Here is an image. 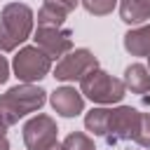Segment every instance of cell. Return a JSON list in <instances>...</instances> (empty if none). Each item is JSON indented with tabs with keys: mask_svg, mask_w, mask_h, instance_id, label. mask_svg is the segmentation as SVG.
I'll return each mask as SVG.
<instances>
[{
	"mask_svg": "<svg viewBox=\"0 0 150 150\" xmlns=\"http://www.w3.org/2000/svg\"><path fill=\"white\" fill-rule=\"evenodd\" d=\"M145 68H148V73H150V56H148V66H145Z\"/></svg>",
	"mask_w": 150,
	"mask_h": 150,
	"instance_id": "cell-24",
	"label": "cell"
},
{
	"mask_svg": "<svg viewBox=\"0 0 150 150\" xmlns=\"http://www.w3.org/2000/svg\"><path fill=\"white\" fill-rule=\"evenodd\" d=\"M35 47L42 49L52 61L54 59H63L68 52H73V33L66 28H42L38 26V30L33 33Z\"/></svg>",
	"mask_w": 150,
	"mask_h": 150,
	"instance_id": "cell-8",
	"label": "cell"
},
{
	"mask_svg": "<svg viewBox=\"0 0 150 150\" xmlns=\"http://www.w3.org/2000/svg\"><path fill=\"white\" fill-rule=\"evenodd\" d=\"M120 19L129 26H141L150 19V9H145L136 0H120Z\"/></svg>",
	"mask_w": 150,
	"mask_h": 150,
	"instance_id": "cell-12",
	"label": "cell"
},
{
	"mask_svg": "<svg viewBox=\"0 0 150 150\" xmlns=\"http://www.w3.org/2000/svg\"><path fill=\"white\" fill-rule=\"evenodd\" d=\"M108 112L110 108H91L84 115V127L87 131H91L94 136H105V127H108Z\"/></svg>",
	"mask_w": 150,
	"mask_h": 150,
	"instance_id": "cell-14",
	"label": "cell"
},
{
	"mask_svg": "<svg viewBox=\"0 0 150 150\" xmlns=\"http://www.w3.org/2000/svg\"><path fill=\"white\" fill-rule=\"evenodd\" d=\"M45 2H49V5H54V7H59V9H63L66 14H70V12L80 5V0H45Z\"/></svg>",
	"mask_w": 150,
	"mask_h": 150,
	"instance_id": "cell-18",
	"label": "cell"
},
{
	"mask_svg": "<svg viewBox=\"0 0 150 150\" xmlns=\"http://www.w3.org/2000/svg\"><path fill=\"white\" fill-rule=\"evenodd\" d=\"M49 103L61 117H77L84 112V96L75 87H56L49 94Z\"/></svg>",
	"mask_w": 150,
	"mask_h": 150,
	"instance_id": "cell-9",
	"label": "cell"
},
{
	"mask_svg": "<svg viewBox=\"0 0 150 150\" xmlns=\"http://www.w3.org/2000/svg\"><path fill=\"white\" fill-rule=\"evenodd\" d=\"M7 129H9V127H7V124H5V120L0 117V138H2L5 134H7Z\"/></svg>",
	"mask_w": 150,
	"mask_h": 150,
	"instance_id": "cell-20",
	"label": "cell"
},
{
	"mask_svg": "<svg viewBox=\"0 0 150 150\" xmlns=\"http://www.w3.org/2000/svg\"><path fill=\"white\" fill-rule=\"evenodd\" d=\"M0 150H9V141H7L5 136L0 138Z\"/></svg>",
	"mask_w": 150,
	"mask_h": 150,
	"instance_id": "cell-21",
	"label": "cell"
},
{
	"mask_svg": "<svg viewBox=\"0 0 150 150\" xmlns=\"http://www.w3.org/2000/svg\"><path fill=\"white\" fill-rule=\"evenodd\" d=\"M136 2H138V5H143L145 9H150V0H136Z\"/></svg>",
	"mask_w": 150,
	"mask_h": 150,
	"instance_id": "cell-23",
	"label": "cell"
},
{
	"mask_svg": "<svg viewBox=\"0 0 150 150\" xmlns=\"http://www.w3.org/2000/svg\"><path fill=\"white\" fill-rule=\"evenodd\" d=\"M61 148H63V150H96L94 138H91L89 134H82V131H73V134H68V136L63 138Z\"/></svg>",
	"mask_w": 150,
	"mask_h": 150,
	"instance_id": "cell-15",
	"label": "cell"
},
{
	"mask_svg": "<svg viewBox=\"0 0 150 150\" xmlns=\"http://www.w3.org/2000/svg\"><path fill=\"white\" fill-rule=\"evenodd\" d=\"M59 127L49 115H35L23 124V143L28 150H47L56 143Z\"/></svg>",
	"mask_w": 150,
	"mask_h": 150,
	"instance_id": "cell-7",
	"label": "cell"
},
{
	"mask_svg": "<svg viewBox=\"0 0 150 150\" xmlns=\"http://www.w3.org/2000/svg\"><path fill=\"white\" fill-rule=\"evenodd\" d=\"M80 94L87 96L89 101L94 103H101V105H112V103H120L127 94V87L122 80L112 77L110 73L101 70V68H94L91 73H87L82 80H80Z\"/></svg>",
	"mask_w": 150,
	"mask_h": 150,
	"instance_id": "cell-3",
	"label": "cell"
},
{
	"mask_svg": "<svg viewBox=\"0 0 150 150\" xmlns=\"http://www.w3.org/2000/svg\"><path fill=\"white\" fill-rule=\"evenodd\" d=\"M12 70L23 84H33V82L49 75L52 59L42 49H38L35 45H28V47H21L16 52V56L12 61Z\"/></svg>",
	"mask_w": 150,
	"mask_h": 150,
	"instance_id": "cell-4",
	"label": "cell"
},
{
	"mask_svg": "<svg viewBox=\"0 0 150 150\" xmlns=\"http://www.w3.org/2000/svg\"><path fill=\"white\" fill-rule=\"evenodd\" d=\"M47 150H63V148H61V143H59V141H56V143H54V145H49V148H47Z\"/></svg>",
	"mask_w": 150,
	"mask_h": 150,
	"instance_id": "cell-22",
	"label": "cell"
},
{
	"mask_svg": "<svg viewBox=\"0 0 150 150\" xmlns=\"http://www.w3.org/2000/svg\"><path fill=\"white\" fill-rule=\"evenodd\" d=\"M82 7L94 16H105L117 7V0H80Z\"/></svg>",
	"mask_w": 150,
	"mask_h": 150,
	"instance_id": "cell-17",
	"label": "cell"
},
{
	"mask_svg": "<svg viewBox=\"0 0 150 150\" xmlns=\"http://www.w3.org/2000/svg\"><path fill=\"white\" fill-rule=\"evenodd\" d=\"M124 87L131 91V94H150V73L143 63H131L127 66L124 70Z\"/></svg>",
	"mask_w": 150,
	"mask_h": 150,
	"instance_id": "cell-11",
	"label": "cell"
},
{
	"mask_svg": "<svg viewBox=\"0 0 150 150\" xmlns=\"http://www.w3.org/2000/svg\"><path fill=\"white\" fill-rule=\"evenodd\" d=\"M134 143H138L141 148H150V112L138 115V127H136V134H134Z\"/></svg>",
	"mask_w": 150,
	"mask_h": 150,
	"instance_id": "cell-16",
	"label": "cell"
},
{
	"mask_svg": "<svg viewBox=\"0 0 150 150\" xmlns=\"http://www.w3.org/2000/svg\"><path fill=\"white\" fill-rule=\"evenodd\" d=\"M35 14L23 2H7L0 12V52H14L33 35Z\"/></svg>",
	"mask_w": 150,
	"mask_h": 150,
	"instance_id": "cell-1",
	"label": "cell"
},
{
	"mask_svg": "<svg viewBox=\"0 0 150 150\" xmlns=\"http://www.w3.org/2000/svg\"><path fill=\"white\" fill-rule=\"evenodd\" d=\"M124 49L131 56H150V23L136 26L124 33Z\"/></svg>",
	"mask_w": 150,
	"mask_h": 150,
	"instance_id": "cell-10",
	"label": "cell"
},
{
	"mask_svg": "<svg viewBox=\"0 0 150 150\" xmlns=\"http://www.w3.org/2000/svg\"><path fill=\"white\" fill-rule=\"evenodd\" d=\"M66 16L68 14L63 9H59L49 2H42V7L38 9V26H42V28H63Z\"/></svg>",
	"mask_w": 150,
	"mask_h": 150,
	"instance_id": "cell-13",
	"label": "cell"
},
{
	"mask_svg": "<svg viewBox=\"0 0 150 150\" xmlns=\"http://www.w3.org/2000/svg\"><path fill=\"white\" fill-rule=\"evenodd\" d=\"M7 80H9V63H7V59L0 52V84H5Z\"/></svg>",
	"mask_w": 150,
	"mask_h": 150,
	"instance_id": "cell-19",
	"label": "cell"
},
{
	"mask_svg": "<svg viewBox=\"0 0 150 150\" xmlns=\"http://www.w3.org/2000/svg\"><path fill=\"white\" fill-rule=\"evenodd\" d=\"M94 68H98V59L89 52V49H73L68 52L63 59H59L56 68H54V77L61 82H80L87 73H91Z\"/></svg>",
	"mask_w": 150,
	"mask_h": 150,
	"instance_id": "cell-5",
	"label": "cell"
},
{
	"mask_svg": "<svg viewBox=\"0 0 150 150\" xmlns=\"http://www.w3.org/2000/svg\"><path fill=\"white\" fill-rule=\"evenodd\" d=\"M138 110L131 105H117L110 108L108 112V127H105V141L110 145L122 143V141H134L136 127H138Z\"/></svg>",
	"mask_w": 150,
	"mask_h": 150,
	"instance_id": "cell-6",
	"label": "cell"
},
{
	"mask_svg": "<svg viewBox=\"0 0 150 150\" xmlns=\"http://www.w3.org/2000/svg\"><path fill=\"white\" fill-rule=\"evenodd\" d=\"M47 101V91L35 84H16L0 94V117L5 120L7 127L16 124L21 117L28 112H38Z\"/></svg>",
	"mask_w": 150,
	"mask_h": 150,
	"instance_id": "cell-2",
	"label": "cell"
}]
</instances>
